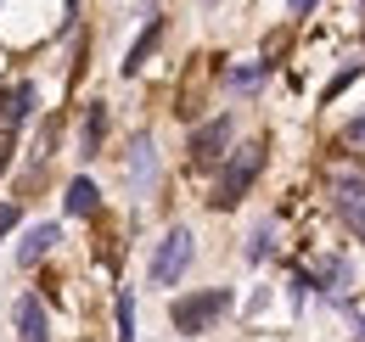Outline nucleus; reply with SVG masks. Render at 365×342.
I'll return each instance as SVG.
<instances>
[{"label":"nucleus","mask_w":365,"mask_h":342,"mask_svg":"<svg viewBox=\"0 0 365 342\" xmlns=\"http://www.w3.org/2000/svg\"><path fill=\"white\" fill-rule=\"evenodd\" d=\"M259 169H264V146L259 140H247V146H236L225 157V169H220V180H214V208H236L242 197H247V185L259 180Z\"/></svg>","instance_id":"1"},{"label":"nucleus","mask_w":365,"mask_h":342,"mask_svg":"<svg viewBox=\"0 0 365 342\" xmlns=\"http://www.w3.org/2000/svg\"><path fill=\"white\" fill-rule=\"evenodd\" d=\"M225 314H230V292H225V286L191 292V298L175 303V331L197 337V331H208V326H214V320H225Z\"/></svg>","instance_id":"2"},{"label":"nucleus","mask_w":365,"mask_h":342,"mask_svg":"<svg viewBox=\"0 0 365 342\" xmlns=\"http://www.w3.org/2000/svg\"><path fill=\"white\" fill-rule=\"evenodd\" d=\"M191 230H169L163 242H158V253H152V286H175L185 269H191Z\"/></svg>","instance_id":"3"},{"label":"nucleus","mask_w":365,"mask_h":342,"mask_svg":"<svg viewBox=\"0 0 365 342\" xmlns=\"http://www.w3.org/2000/svg\"><path fill=\"white\" fill-rule=\"evenodd\" d=\"M331 202H337V219L365 236V174H337L331 180Z\"/></svg>","instance_id":"4"},{"label":"nucleus","mask_w":365,"mask_h":342,"mask_svg":"<svg viewBox=\"0 0 365 342\" xmlns=\"http://www.w3.org/2000/svg\"><path fill=\"white\" fill-rule=\"evenodd\" d=\"M230 135H236V124L230 118H208L202 129H191V163H220L225 157V146H230Z\"/></svg>","instance_id":"5"},{"label":"nucleus","mask_w":365,"mask_h":342,"mask_svg":"<svg viewBox=\"0 0 365 342\" xmlns=\"http://www.w3.org/2000/svg\"><path fill=\"white\" fill-rule=\"evenodd\" d=\"M11 320H17V337H23V342H51V326H46V303L34 298V292H23V298L11 303Z\"/></svg>","instance_id":"6"},{"label":"nucleus","mask_w":365,"mask_h":342,"mask_svg":"<svg viewBox=\"0 0 365 342\" xmlns=\"http://www.w3.org/2000/svg\"><path fill=\"white\" fill-rule=\"evenodd\" d=\"M56 236H62L56 224H34V230H29L23 242H17V264H23V269H29V264H40V258L56 247Z\"/></svg>","instance_id":"7"},{"label":"nucleus","mask_w":365,"mask_h":342,"mask_svg":"<svg viewBox=\"0 0 365 342\" xmlns=\"http://www.w3.org/2000/svg\"><path fill=\"white\" fill-rule=\"evenodd\" d=\"M6 107H0V129H17L29 113H34V85H17V90H6L0 95Z\"/></svg>","instance_id":"8"},{"label":"nucleus","mask_w":365,"mask_h":342,"mask_svg":"<svg viewBox=\"0 0 365 342\" xmlns=\"http://www.w3.org/2000/svg\"><path fill=\"white\" fill-rule=\"evenodd\" d=\"M158 40H163V17H152V23L140 28V40L130 45V56H124V73H140V68H146V56L158 51Z\"/></svg>","instance_id":"9"},{"label":"nucleus","mask_w":365,"mask_h":342,"mask_svg":"<svg viewBox=\"0 0 365 342\" xmlns=\"http://www.w3.org/2000/svg\"><path fill=\"white\" fill-rule=\"evenodd\" d=\"M96 202H101V197H96V185L79 174V180L68 185V214H73V219H91V214H96Z\"/></svg>","instance_id":"10"},{"label":"nucleus","mask_w":365,"mask_h":342,"mask_svg":"<svg viewBox=\"0 0 365 342\" xmlns=\"http://www.w3.org/2000/svg\"><path fill=\"white\" fill-rule=\"evenodd\" d=\"M101 129H107V107H101V101H91V107H85V157H96V152H101Z\"/></svg>","instance_id":"11"},{"label":"nucleus","mask_w":365,"mask_h":342,"mask_svg":"<svg viewBox=\"0 0 365 342\" xmlns=\"http://www.w3.org/2000/svg\"><path fill=\"white\" fill-rule=\"evenodd\" d=\"M135 185L140 191L152 185V140H146V135H135Z\"/></svg>","instance_id":"12"},{"label":"nucleus","mask_w":365,"mask_h":342,"mask_svg":"<svg viewBox=\"0 0 365 342\" xmlns=\"http://www.w3.org/2000/svg\"><path fill=\"white\" fill-rule=\"evenodd\" d=\"M118 342H135V298L118 292Z\"/></svg>","instance_id":"13"},{"label":"nucleus","mask_w":365,"mask_h":342,"mask_svg":"<svg viewBox=\"0 0 365 342\" xmlns=\"http://www.w3.org/2000/svg\"><path fill=\"white\" fill-rule=\"evenodd\" d=\"M264 79V62H253V68H230V90H253Z\"/></svg>","instance_id":"14"},{"label":"nucleus","mask_w":365,"mask_h":342,"mask_svg":"<svg viewBox=\"0 0 365 342\" xmlns=\"http://www.w3.org/2000/svg\"><path fill=\"white\" fill-rule=\"evenodd\" d=\"M270 253V230H259V236H253V247H247V258H264Z\"/></svg>","instance_id":"15"},{"label":"nucleus","mask_w":365,"mask_h":342,"mask_svg":"<svg viewBox=\"0 0 365 342\" xmlns=\"http://www.w3.org/2000/svg\"><path fill=\"white\" fill-rule=\"evenodd\" d=\"M6 163H11V129H0V174H6Z\"/></svg>","instance_id":"16"},{"label":"nucleus","mask_w":365,"mask_h":342,"mask_svg":"<svg viewBox=\"0 0 365 342\" xmlns=\"http://www.w3.org/2000/svg\"><path fill=\"white\" fill-rule=\"evenodd\" d=\"M349 140H354V146H365V113L354 118V124H349Z\"/></svg>","instance_id":"17"},{"label":"nucleus","mask_w":365,"mask_h":342,"mask_svg":"<svg viewBox=\"0 0 365 342\" xmlns=\"http://www.w3.org/2000/svg\"><path fill=\"white\" fill-rule=\"evenodd\" d=\"M11 224H17V208H0V236H6Z\"/></svg>","instance_id":"18"},{"label":"nucleus","mask_w":365,"mask_h":342,"mask_svg":"<svg viewBox=\"0 0 365 342\" xmlns=\"http://www.w3.org/2000/svg\"><path fill=\"white\" fill-rule=\"evenodd\" d=\"M292 11H298V17H309V11H315V0H292Z\"/></svg>","instance_id":"19"}]
</instances>
